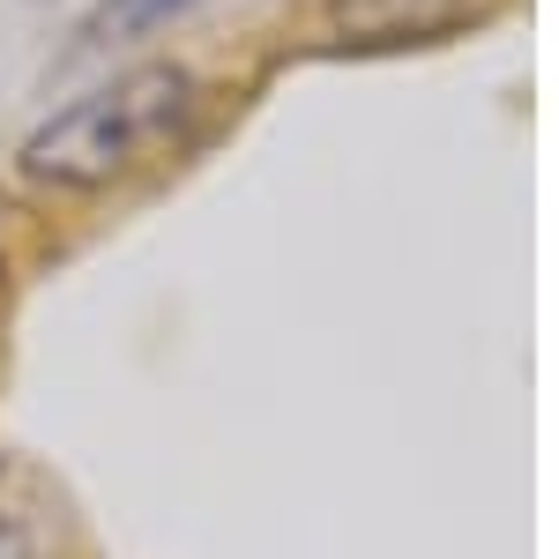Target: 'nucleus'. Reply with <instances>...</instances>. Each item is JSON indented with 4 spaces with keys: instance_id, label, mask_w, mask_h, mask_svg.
Wrapping results in <instances>:
<instances>
[{
    "instance_id": "nucleus-1",
    "label": "nucleus",
    "mask_w": 559,
    "mask_h": 559,
    "mask_svg": "<svg viewBox=\"0 0 559 559\" xmlns=\"http://www.w3.org/2000/svg\"><path fill=\"white\" fill-rule=\"evenodd\" d=\"M194 120H202L194 68L142 60L128 75L97 83L90 97L60 105L52 120H38L15 165H23L31 187H52V194H105V187L134 179L142 165L173 157L179 142L194 134Z\"/></svg>"
},
{
    "instance_id": "nucleus-2",
    "label": "nucleus",
    "mask_w": 559,
    "mask_h": 559,
    "mask_svg": "<svg viewBox=\"0 0 559 559\" xmlns=\"http://www.w3.org/2000/svg\"><path fill=\"white\" fill-rule=\"evenodd\" d=\"M492 0H321V23L336 45L388 52V45H432L448 31L477 23Z\"/></svg>"
},
{
    "instance_id": "nucleus-3",
    "label": "nucleus",
    "mask_w": 559,
    "mask_h": 559,
    "mask_svg": "<svg viewBox=\"0 0 559 559\" xmlns=\"http://www.w3.org/2000/svg\"><path fill=\"white\" fill-rule=\"evenodd\" d=\"M0 559H60L52 492L15 455H0Z\"/></svg>"
},
{
    "instance_id": "nucleus-4",
    "label": "nucleus",
    "mask_w": 559,
    "mask_h": 559,
    "mask_svg": "<svg viewBox=\"0 0 559 559\" xmlns=\"http://www.w3.org/2000/svg\"><path fill=\"white\" fill-rule=\"evenodd\" d=\"M187 8H194V0H97L83 15V31H75V52H105V45L150 38V31H165Z\"/></svg>"
}]
</instances>
